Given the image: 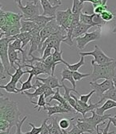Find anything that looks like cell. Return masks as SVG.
Here are the masks:
<instances>
[{"label":"cell","instance_id":"obj_1","mask_svg":"<svg viewBox=\"0 0 116 134\" xmlns=\"http://www.w3.org/2000/svg\"><path fill=\"white\" fill-rule=\"evenodd\" d=\"M20 114L18 104L9 98L4 97L1 93V95H0V119L7 121L10 125V128H13L20 121Z\"/></svg>","mask_w":116,"mask_h":134},{"label":"cell","instance_id":"obj_2","mask_svg":"<svg viewBox=\"0 0 116 134\" xmlns=\"http://www.w3.org/2000/svg\"><path fill=\"white\" fill-rule=\"evenodd\" d=\"M93 71L91 75L92 81L96 82L100 79H112L116 70V60L105 64H97L92 63Z\"/></svg>","mask_w":116,"mask_h":134},{"label":"cell","instance_id":"obj_3","mask_svg":"<svg viewBox=\"0 0 116 134\" xmlns=\"http://www.w3.org/2000/svg\"><path fill=\"white\" fill-rule=\"evenodd\" d=\"M66 37H67V31L63 28H61V30L59 32L51 35L42 44L41 49L39 52L41 56L42 57L44 51L47 46L51 47L54 50L61 51V43L64 42V41L66 39Z\"/></svg>","mask_w":116,"mask_h":134},{"label":"cell","instance_id":"obj_4","mask_svg":"<svg viewBox=\"0 0 116 134\" xmlns=\"http://www.w3.org/2000/svg\"><path fill=\"white\" fill-rule=\"evenodd\" d=\"M15 37H2L0 39V58H1V64L3 65L7 74L10 71V64L9 61L8 57V50H9V44L10 42L15 41Z\"/></svg>","mask_w":116,"mask_h":134},{"label":"cell","instance_id":"obj_5","mask_svg":"<svg viewBox=\"0 0 116 134\" xmlns=\"http://www.w3.org/2000/svg\"><path fill=\"white\" fill-rule=\"evenodd\" d=\"M79 54L81 57H86V56H92L94 57V60H92V63H96L97 64H105L112 61H114V59L109 57L107 56L104 52L98 46H95V49L92 52H80Z\"/></svg>","mask_w":116,"mask_h":134},{"label":"cell","instance_id":"obj_6","mask_svg":"<svg viewBox=\"0 0 116 134\" xmlns=\"http://www.w3.org/2000/svg\"><path fill=\"white\" fill-rule=\"evenodd\" d=\"M73 19V14L72 9L68 8L65 10H57L56 14V21L61 27L66 31L69 29Z\"/></svg>","mask_w":116,"mask_h":134},{"label":"cell","instance_id":"obj_7","mask_svg":"<svg viewBox=\"0 0 116 134\" xmlns=\"http://www.w3.org/2000/svg\"><path fill=\"white\" fill-rule=\"evenodd\" d=\"M62 27L57 24L56 19H53L52 21H49L45 27L41 30V44H40V47H39V50H38V52H40L41 49V47H42V44L52 34L59 32L61 30Z\"/></svg>","mask_w":116,"mask_h":134},{"label":"cell","instance_id":"obj_8","mask_svg":"<svg viewBox=\"0 0 116 134\" xmlns=\"http://www.w3.org/2000/svg\"><path fill=\"white\" fill-rule=\"evenodd\" d=\"M100 37H101V29H97L96 31H93L92 33H87L76 38V44H77L76 46L79 49L83 50L89 42L99 40Z\"/></svg>","mask_w":116,"mask_h":134},{"label":"cell","instance_id":"obj_9","mask_svg":"<svg viewBox=\"0 0 116 134\" xmlns=\"http://www.w3.org/2000/svg\"><path fill=\"white\" fill-rule=\"evenodd\" d=\"M71 96L76 100V104L74 107L75 110L77 112V113H80L82 115H83V118H86V114L88 112H92V110H96V108H98V105L102 102L101 101H99L98 102L96 103H92V100L90 99L89 101V104L88 103H84L83 102H81L80 99H78L76 98V96H75L74 94H71Z\"/></svg>","mask_w":116,"mask_h":134},{"label":"cell","instance_id":"obj_10","mask_svg":"<svg viewBox=\"0 0 116 134\" xmlns=\"http://www.w3.org/2000/svg\"><path fill=\"white\" fill-rule=\"evenodd\" d=\"M20 10L22 11L24 19H30L38 15H41V10L39 5H35L32 2L27 1V3L25 7L18 6Z\"/></svg>","mask_w":116,"mask_h":134},{"label":"cell","instance_id":"obj_11","mask_svg":"<svg viewBox=\"0 0 116 134\" xmlns=\"http://www.w3.org/2000/svg\"><path fill=\"white\" fill-rule=\"evenodd\" d=\"M89 84L92 87V90L95 91L97 96L100 98L103 96V94L105 92H107V91L114 87V83H113L112 79H105L101 83H98L96 82H90Z\"/></svg>","mask_w":116,"mask_h":134},{"label":"cell","instance_id":"obj_12","mask_svg":"<svg viewBox=\"0 0 116 134\" xmlns=\"http://www.w3.org/2000/svg\"><path fill=\"white\" fill-rule=\"evenodd\" d=\"M92 114V116L90 118H83L82 120L88 122L89 124H91L95 129H96L97 125L105 122L106 120L109 119L111 115L110 114H105V115H99L96 113L95 110H92L91 112Z\"/></svg>","mask_w":116,"mask_h":134},{"label":"cell","instance_id":"obj_13","mask_svg":"<svg viewBox=\"0 0 116 134\" xmlns=\"http://www.w3.org/2000/svg\"><path fill=\"white\" fill-rule=\"evenodd\" d=\"M40 3L41 5V7L43 9L42 15L47 16V17H56L57 8L60 6L57 7H52L47 0H40Z\"/></svg>","mask_w":116,"mask_h":134},{"label":"cell","instance_id":"obj_14","mask_svg":"<svg viewBox=\"0 0 116 134\" xmlns=\"http://www.w3.org/2000/svg\"><path fill=\"white\" fill-rule=\"evenodd\" d=\"M36 79L39 80V81L42 82L45 84H46L47 86H49L52 89L63 87L62 84L60 83L61 81H59L58 79L56 77H55L54 75H49L46 78H38V77H36Z\"/></svg>","mask_w":116,"mask_h":134},{"label":"cell","instance_id":"obj_15","mask_svg":"<svg viewBox=\"0 0 116 134\" xmlns=\"http://www.w3.org/2000/svg\"><path fill=\"white\" fill-rule=\"evenodd\" d=\"M53 19H56V17H47V16L41 14V15H38V16L34 17V18H32L30 19H26V20L34 22L38 27H40L41 29H43L49 21H52Z\"/></svg>","mask_w":116,"mask_h":134},{"label":"cell","instance_id":"obj_16","mask_svg":"<svg viewBox=\"0 0 116 134\" xmlns=\"http://www.w3.org/2000/svg\"><path fill=\"white\" fill-rule=\"evenodd\" d=\"M44 110L47 111L49 118L57 114H68V112L66 110H65L60 104L54 105H47L44 108Z\"/></svg>","mask_w":116,"mask_h":134},{"label":"cell","instance_id":"obj_17","mask_svg":"<svg viewBox=\"0 0 116 134\" xmlns=\"http://www.w3.org/2000/svg\"><path fill=\"white\" fill-rule=\"evenodd\" d=\"M76 125L82 133H84V132L93 133L95 131H96V129H95L91 124H89L88 122H87L80 118L76 119Z\"/></svg>","mask_w":116,"mask_h":134},{"label":"cell","instance_id":"obj_18","mask_svg":"<svg viewBox=\"0 0 116 134\" xmlns=\"http://www.w3.org/2000/svg\"><path fill=\"white\" fill-rule=\"evenodd\" d=\"M8 57L10 64V68L16 70L15 68V64L17 63L16 61H18L21 64L22 60L20 58H18V52L16 51L14 48H13V47L10 44H9V50H8Z\"/></svg>","mask_w":116,"mask_h":134},{"label":"cell","instance_id":"obj_19","mask_svg":"<svg viewBox=\"0 0 116 134\" xmlns=\"http://www.w3.org/2000/svg\"><path fill=\"white\" fill-rule=\"evenodd\" d=\"M61 83H64L65 80H68L70 82V83L72 85V88L76 90V81L74 79V77H73V71H70L68 68H65L62 70L61 73Z\"/></svg>","mask_w":116,"mask_h":134},{"label":"cell","instance_id":"obj_20","mask_svg":"<svg viewBox=\"0 0 116 134\" xmlns=\"http://www.w3.org/2000/svg\"><path fill=\"white\" fill-rule=\"evenodd\" d=\"M92 27H93L92 25H86L83 23H80L75 28V30H73V34H72V38L76 39L80 36H82L83 34H85L88 32V30L89 29H91Z\"/></svg>","mask_w":116,"mask_h":134},{"label":"cell","instance_id":"obj_21","mask_svg":"<svg viewBox=\"0 0 116 134\" xmlns=\"http://www.w3.org/2000/svg\"><path fill=\"white\" fill-rule=\"evenodd\" d=\"M115 107H116V102L110 100V99H107L102 106L96 108L95 111L99 115H104V113L107 110H110L112 108H115Z\"/></svg>","mask_w":116,"mask_h":134},{"label":"cell","instance_id":"obj_22","mask_svg":"<svg viewBox=\"0 0 116 134\" xmlns=\"http://www.w3.org/2000/svg\"><path fill=\"white\" fill-rule=\"evenodd\" d=\"M15 64L18 65V68H17L16 70H15V72L12 75V74L9 71V72L7 73V75L11 77V79H10L11 81L14 82L15 83H18L20 82L22 76L24 74H25V71H22V65H21L20 63H18V62H17Z\"/></svg>","mask_w":116,"mask_h":134},{"label":"cell","instance_id":"obj_23","mask_svg":"<svg viewBox=\"0 0 116 134\" xmlns=\"http://www.w3.org/2000/svg\"><path fill=\"white\" fill-rule=\"evenodd\" d=\"M21 33H28L38 28V26L33 21L26 19H22L21 21Z\"/></svg>","mask_w":116,"mask_h":134},{"label":"cell","instance_id":"obj_24","mask_svg":"<svg viewBox=\"0 0 116 134\" xmlns=\"http://www.w3.org/2000/svg\"><path fill=\"white\" fill-rule=\"evenodd\" d=\"M42 85H43V83L41 82L40 87H37L34 93H30V92H28L27 91H25L21 93V94H24V95L27 96V98H29V100H30V101H32V99L34 98H38L40 95L44 94V89H43V86Z\"/></svg>","mask_w":116,"mask_h":134},{"label":"cell","instance_id":"obj_25","mask_svg":"<svg viewBox=\"0 0 116 134\" xmlns=\"http://www.w3.org/2000/svg\"><path fill=\"white\" fill-rule=\"evenodd\" d=\"M34 75L30 74V75H29V77H28V79H27V80H26L25 82H22L21 80H20L19 83L22 84V87L19 89V92L20 93H22V92H24L25 91L30 90V89H35L34 86L32 85V83H31L32 79L34 78Z\"/></svg>","mask_w":116,"mask_h":134},{"label":"cell","instance_id":"obj_26","mask_svg":"<svg viewBox=\"0 0 116 134\" xmlns=\"http://www.w3.org/2000/svg\"><path fill=\"white\" fill-rule=\"evenodd\" d=\"M94 15H95V13H93L92 14H86V13H81L80 16V21L81 23L95 26V24L93 22Z\"/></svg>","mask_w":116,"mask_h":134},{"label":"cell","instance_id":"obj_27","mask_svg":"<svg viewBox=\"0 0 116 134\" xmlns=\"http://www.w3.org/2000/svg\"><path fill=\"white\" fill-rule=\"evenodd\" d=\"M0 89H4L8 93H13V94H18L19 92V89L17 88V83H15L13 81H10L5 86L0 85Z\"/></svg>","mask_w":116,"mask_h":134},{"label":"cell","instance_id":"obj_28","mask_svg":"<svg viewBox=\"0 0 116 134\" xmlns=\"http://www.w3.org/2000/svg\"><path fill=\"white\" fill-rule=\"evenodd\" d=\"M16 39L20 40L22 42V48H24L28 43H30L31 41V37L30 32H26V33H20L19 34L14 36Z\"/></svg>","mask_w":116,"mask_h":134},{"label":"cell","instance_id":"obj_29","mask_svg":"<svg viewBox=\"0 0 116 134\" xmlns=\"http://www.w3.org/2000/svg\"><path fill=\"white\" fill-rule=\"evenodd\" d=\"M62 129L60 128L59 122L57 121V117L52 118V126L49 129V134H61Z\"/></svg>","mask_w":116,"mask_h":134},{"label":"cell","instance_id":"obj_30","mask_svg":"<svg viewBox=\"0 0 116 134\" xmlns=\"http://www.w3.org/2000/svg\"><path fill=\"white\" fill-rule=\"evenodd\" d=\"M62 54H63V51H56L54 50L53 53H52V60H53V63H54V66L56 68V66L57 64H59L60 63H63V64H66L67 62L65 60H63L62 58Z\"/></svg>","mask_w":116,"mask_h":134},{"label":"cell","instance_id":"obj_31","mask_svg":"<svg viewBox=\"0 0 116 134\" xmlns=\"http://www.w3.org/2000/svg\"><path fill=\"white\" fill-rule=\"evenodd\" d=\"M107 99H110V100L116 102V88L114 87L113 88H111L110 90L107 91V92H105L103 94V96L100 98L99 101L103 102V101L107 100Z\"/></svg>","mask_w":116,"mask_h":134},{"label":"cell","instance_id":"obj_32","mask_svg":"<svg viewBox=\"0 0 116 134\" xmlns=\"http://www.w3.org/2000/svg\"><path fill=\"white\" fill-rule=\"evenodd\" d=\"M83 3L80 0H73V4L72 8V12L74 14H80L82 13V10L83 8Z\"/></svg>","mask_w":116,"mask_h":134},{"label":"cell","instance_id":"obj_33","mask_svg":"<svg viewBox=\"0 0 116 134\" xmlns=\"http://www.w3.org/2000/svg\"><path fill=\"white\" fill-rule=\"evenodd\" d=\"M45 99L46 98H45V94H43L39 96V98H38V102H35L34 101H30V102L32 104L36 105V106H34V109H36V108H38V112H40V110H41V109L42 108V107H43V108H45V107L46 106V105H48V103H46Z\"/></svg>","mask_w":116,"mask_h":134},{"label":"cell","instance_id":"obj_34","mask_svg":"<svg viewBox=\"0 0 116 134\" xmlns=\"http://www.w3.org/2000/svg\"><path fill=\"white\" fill-rule=\"evenodd\" d=\"M57 90H56V91L55 92V94L49 98V102H48V103H49L50 104V102H52V101H53V100H56V101H57L59 103H61V104H65V103H66L67 102V101L64 98V97L60 94V89L59 88H56Z\"/></svg>","mask_w":116,"mask_h":134},{"label":"cell","instance_id":"obj_35","mask_svg":"<svg viewBox=\"0 0 116 134\" xmlns=\"http://www.w3.org/2000/svg\"><path fill=\"white\" fill-rule=\"evenodd\" d=\"M65 65L67 66V68L72 71H78L79 68H80L83 65H85V62H84V57H81L80 58V60L79 62H77L76 64H68L66 63Z\"/></svg>","mask_w":116,"mask_h":134},{"label":"cell","instance_id":"obj_36","mask_svg":"<svg viewBox=\"0 0 116 134\" xmlns=\"http://www.w3.org/2000/svg\"><path fill=\"white\" fill-rule=\"evenodd\" d=\"M93 22L95 24V26H97L98 29H101L102 26L106 23L103 20V18H101V15L100 14H95V15H94Z\"/></svg>","mask_w":116,"mask_h":134},{"label":"cell","instance_id":"obj_37","mask_svg":"<svg viewBox=\"0 0 116 134\" xmlns=\"http://www.w3.org/2000/svg\"><path fill=\"white\" fill-rule=\"evenodd\" d=\"M74 119L76 118H71L70 120L69 119H67V118H62L61 120H60L59 121V125H60V128L61 129H64V130H67L70 125H71V121H73Z\"/></svg>","mask_w":116,"mask_h":134},{"label":"cell","instance_id":"obj_38","mask_svg":"<svg viewBox=\"0 0 116 134\" xmlns=\"http://www.w3.org/2000/svg\"><path fill=\"white\" fill-rule=\"evenodd\" d=\"M82 3H85V2H90L92 3V6H93V8L99 6V5H107V0H80Z\"/></svg>","mask_w":116,"mask_h":134},{"label":"cell","instance_id":"obj_39","mask_svg":"<svg viewBox=\"0 0 116 134\" xmlns=\"http://www.w3.org/2000/svg\"><path fill=\"white\" fill-rule=\"evenodd\" d=\"M28 125L32 127V129L30 132H24L23 134H40L41 130H42V125H41L40 127H36L34 124L29 122Z\"/></svg>","mask_w":116,"mask_h":134},{"label":"cell","instance_id":"obj_40","mask_svg":"<svg viewBox=\"0 0 116 134\" xmlns=\"http://www.w3.org/2000/svg\"><path fill=\"white\" fill-rule=\"evenodd\" d=\"M100 15H101V18H103V20L105 22H107V21H112V20L114 18V14H113L110 11H109V10H106V11L103 12Z\"/></svg>","mask_w":116,"mask_h":134},{"label":"cell","instance_id":"obj_41","mask_svg":"<svg viewBox=\"0 0 116 134\" xmlns=\"http://www.w3.org/2000/svg\"><path fill=\"white\" fill-rule=\"evenodd\" d=\"M49 119V118H46V119H45L43 121V122L41 124V125H42V130H41V132L40 134H49V129H50V128L52 126V122L49 125H47V121H48Z\"/></svg>","mask_w":116,"mask_h":134},{"label":"cell","instance_id":"obj_42","mask_svg":"<svg viewBox=\"0 0 116 134\" xmlns=\"http://www.w3.org/2000/svg\"><path fill=\"white\" fill-rule=\"evenodd\" d=\"M92 74L90 73H86V74H83V73H80L79 71H73V77H74V79L75 81L77 82V81H80L83 79L86 78V77H88L90 76Z\"/></svg>","mask_w":116,"mask_h":134},{"label":"cell","instance_id":"obj_43","mask_svg":"<svg viewBox=\"0 0 116 134\" xmlns=\"http://www.w3.org/2000/svg\"><path fill=\"white\" fill-rule=\"evenodd\" d=\"M43 89H44V94H45V98H47L48 97L53 95L55 94L56 91H53V89H52L51 87H49V86H47L46 84L43 83Z\"/></svg>","mask_w":116,"mask_h":134},{"label":"cell","instance_id":"obj_44","mask_svg":"<svg viewBox=\"0 0 116 134\" xmlns=\"http://www.w3.org/2000/svg\"><path fill=\"white\" fill-rule=\"evenodd\" d=\"M95 93V91L92 90L89 94H80V100L84 103H88L90 99H91V97L92 96V94Z\"/></svg>","mask_w":116,"mask_h":134},{"label":"cell","instance_id":"obj_45","mask_svg":"<svg viewBox=\"0 0 116 134\" xmlns=\"http://www.w3.org/2000/svg\"><path fill=\"white\" fill-rule=\"evenodd\" d=\"M10 128V125L7 121L0 119V132L7 131Z\"/></svg>","mask_w":116,"mask_h":134},{"label":"cell","instance_id":"obj_46","mask_svg":"<svg viewBox=\"0 0 116 134\" xmlns=\"http://www.w3.org/2000/svg\"><path fill=\"white\" fill-rule=\"evenodd\" d=\"M27 119V116H25L16 125V131L14 134H23V132H22V126L23 125V123L25 121V120Z\"/></svg>","mask_w":116,"mask_h":134},{"label":"cell","instance_id":"obj_47","mask_svg":"<svg viewBox=\"0 0 116 134\" xmlns=\"http://www.w3.org/2000/svg\"><path fill=\"white\" fill-rule=\"evenodd\" d=\"M7 23V17H6V14L5 11L3 10V7L0 10V27L5 25Z\"/></svg>","mask_w":116,"mask_h":134},{"label":"cell","instance_id":"obj_48","mask_svg":"<svg viewBox=\"0 0 116 134\" xmlns=\"http://www.w3.org/2000/svg\"><path fill=\"white\" fill-rule=\"evenodd\" d=\"M107 8H108V7H107V5H105V6L99 5V6H98V7H96L93 8V11H94V13H95V14H101L103 12H104V11L107 10Z\"/></svg>","mask_w":116,"mask_h":134},{"label":"cell","instance_id":"obj_49","mask_svg":"<svg viewBox=\"0 0 116 134\" xmlns=\"http://www.w3.org/2000/svg\"><path fill=\"white\" fill-rule=\"evenodd\" d=\"M69 132H70V134H82L81 131L79 129V128L77 127V125L76 124H72V128L69 131Z\"/></svg>","mask_w":116,"mask_h":134},{"label":"cell","instance_id":"obj_50","mask_svg":"<svg viewBox=\"0 0 116 134\" xmlns=\"http://www.w3.org/2000/svg\"><path fill=\"white\" fill-rule=\"evenodd\" d=\"M47 1L52 7H57V6H61V2H60L59 0H47Z\"/></svg>","mask_w":116,"mask_h":134},{"label":"cell","instance_id":"obj_51","mask_svg":"<svg viewBox=\"0 0 116 134\" xmlns=\"http://www.w3.org/2000/svg\"><path fill=\"white\" fill-rule=\"evenodd\" d=\"M110 123H111V121H108V123H107V126H106V128H105V129H102V134H110V132L108 133V130H109V128H110Z\"/></svg>","mask_w":116,"mask_h":134},{"label":"cell","instance_id":"obj_52","mask_svg":"<svg viewBox=\"0 0 116 134\" xmlns=\"http://www.w3.org/2000/svg\"><path fill=\"white\" fill-rule=\"evenodd\" d=\"M12 129H13V128H10L7 131H5V132H0V134H14L15 132H12Z\"/></svg>","mask_w":116,"mask_h":134},{"label":"cell","instance_id":"obj_53","mask_svg":"<svg viewBox=\"0 0 116 134\" xmlns=\"http://www.w3.org/2000/svg\"><path fill=\"white\" fill-rule=\"evenodd\" d=\"M108 120L111 121V123L114 125V127H116V116H114V118L110 117Z\"/></svg>","mask_w":116,"mask_h":134},{"label":"cell","instance_id":"obj_54","mask_svg":"<svg viewBox=\"0 0 116 134\" xmlns=\"http://www.w3.org/2000/svg\"><path fill=\"white\" fill-rule=\"evenodd\" d=\"M112 81H113V83H114V87L116 88V70H115L114 77H113V79H112Z\"/></svg>","mask_w":116,"mask_h":134},{"label":"cell","instance_id":"obj_55","mask_svg":"<svg viewBox=\"0 0 116 134\" xmlns=\"http://www.w3.org/2000/svg\"><path fill=\"white\" fill-rule=\"evenodd\" d=\"M14 1L15 3L18 4V6H22V0H14ZM27 1H28V0H27Z\"/></svg>","mask_w":116,"mask_h":134},{"label":"cell","instance_id":"obj_56","mask_svg":"<svg viewBox=\"0 0 116 134\" xmlns=\"http://www.w3.org/2000/svg\"><path fill=\"white\" fill-rule=\"evenodd\" d=\"M28 1L32 2V3H34L35 5H38V2L40 1V0H28Z\"/></svg>","mask_w":116,"mask_h":134},{"label":"cell","instance_id":"obj_57","mask_svg":"<svg viewBox=\"0 0 116 134\" xmlns=\"http://www.w3.org/2000/svg\"><path fill=\"white\" fill-rule=\"evenodd\" d=\"M112 33H114V34H116V25L114 26V28L113 29V30H112Z\"/></svg>","mask_w":116,"mask_h":134},{"label":"cell","instance_id":"obj_58","mask_svg":"<svg viewBox=\"0 0 116 134\" xmlns=\"http://www.w3.org/2000/svg\"><path fill=\"white\" fill-rule=\"evenodd\" d=\"M113 132H110V134H112Z\"/></svg>","mask_w":116,"mask_h":134},{"label":"cell","instance_id":"obj_59","mask_svg":"<svg viewBox=\"0 0 116 134\" xmlns=\"http://www.w3.org/2000/svg\"><path fill=\"white\" fill-rule=\"evenodd\" d=\"M59 1H60V2H61V0H59Z\"/></svg>","mask_w":116,"mask_h":134},{"label":"cell","instance_id":"obj_60","mask_svg":"<svg viewBox=\"0 0 116 134\" xmlns=\"http://www.w3.org/2000/svg\"><path fill=\"white\" fill-rule=\"evenodd\" d=\"M115 18H116V16H115Z\"/></svg>","mask_w":116,"mask_h":134}]
</instances>
